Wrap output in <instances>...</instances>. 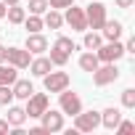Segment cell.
Listing matches in <instances>:
<instances>
[{
    "instance_id": "1",
    "label": "cell",
    "mask_w": 135,
    "mask_h": 135,
    "mask_svg": "<svg viewBox=\"0 0 135 135\" xmlns=\"http://www.w3.org/2000/svg\"><path fill=\"white\" fill-rule=\"evenodd\" d=\"M95 56H98V61L101 64H117L122 56H127L124 53V45L119 42V40H111V42H101L98 48H95Z\"/></svg>"
},
{
    "instance_id": "2",
    "label": "cell",
    "mask_w": 135,
    "mask_h": 135,
    "mask_svg": "<svg viewBox=\"0 0 135 135\" xmlns=\"http://www.w3.org/2000/svg\"><path fill=\"white\" fill-rule=\"evenodd\" d=\"M90 74H93L95 88H106V85H111V82L119 80V69H117V64H98V69L90 72Z\"/></svg>"
},
{
    "instance_id": "3",
    "label": "cell",
    "mask_w": 135,
    "mask_h": 135,
    "mask_svg": "<svg viewBox=\"0 0 135 135\" xmlns=\"http://www.w3.org/2000/svg\"><path fill=\"white\" fill-rule=\"evenodd\" d=\"M58 103H61V111L69 114V117H77V114L82 111V98H80L77 93H72L69 88L58 93Z\"/></svg>"
},
{
    "instance_id": "4",
    "label": "cell",
    "mask_w": 135,
    "mask_h": 135,
    "mask_svg": "<svg viewBox=\"0 0 135 135\" xmlns=\"http://www.w3.org/2000/svg\"><path fill=\"white\" fill-rule=\"evenodd\" d=\"M101 127V111H80L74 117V130L77 132H93Z\"/></svg>"
},
{
    "instance_id": "5",
    "label": "cell",
    "mask_w": 135,
    "mask_h": 135,
    "mask_svg": "<svg viewBox=\"0 0 135 135\" xmlns=\"http://www.w3.org/2000/svg\"><path fill=\"white\" fill-rule=\"evenodd\" d=\"M66 13H64V24H69L74 32H85L88 29V19H85V8H77L74 3L69 6V8H64Z\"/></svg>"
},
{
    "instance_id": "6",
    "label": "cell",
    "mask_w": 135,
    "mask_h": 135,
    "mask_svg": "<svg viewBox=\"0 0 135 135\" xmlns=\"http://www.w3.org/2000/svg\"><path fill=\"white\" fill-rule=\"evenodd\" d=\"M69 74H66V72H48L45 77H42V85H45V90L48 93H61V90H66V88H69Z\"/></svg>"
},
{
    "instance_id": "7",
    "label": "cell",
    "mask_w": 135,
    "mask_h": 135,
    "mask_svg": "<svg viewBox=\"0 0 135 135\" xmlns=\"http://www.w3.org/2000/svg\"><path fill=\"white\" fill-rule=\"evenodd\" d=\"M85 19H88V29H101L103 21H106V6L101 3V0L90 3L85 8Z\"/></svg>"
},
{
    "instance_id": "8",
    "label": "cell",
    "mask_w": 135,
    "mask_h": 135,
    "mask_svg": "<svg viewBox=\"0 0 135 135\" xmlns=\"http://www.w3.org/2000/svg\"><path fill=\"white\" fill-rule=\"evenodd\" d=\"M48 109V95L45 93H32L29 98H27V117L29 119H40V114Z\"/></svg>"
},
{
    "instance_id": "9",
    "label": "cell",
    "mask_w": 135,
    "mask_h": 135,
    "mask_svg": "<svg viewBox=\"0 0 135 135\" xmlns=\"http://www.w3.org/2000/svg\"><path fill=\"white\" fill-rule=\"evenodd\" d=\"M40 119H42V130H48V132H61L64 130V111H53V109H45L42 114H40Z\"/></svg>"
},
{
    "instance_id": "10",
    "label": "cell",
    "mask_w": 135,
    "mask_h": 135,
    "mask_svg": "<svg viewBox=\"0 0 135 135\" xmlns=\"http://www.w3.org/2000/svg\"><path fill=\"white\" fill-rule=\"evenodd\" d=\"M6 61L11 66H16V69H29V61H32V53L27 48H8V56Z\"/></svg>"
},
{
    "instance_id": "11",
    "label": "cell",
    "mask_w": 135,
    "mask_h": 135,
    "mask_svg": "<svg viewBox=\"0 0 135 135\" xmlns=\"http://www.w3.org/2000/svg\"><path fill=\"white\" fill-rule=\"evenodd\" d=\"M24 48H27L29 53L40 56V53H45V50H48V40H45L40 32H32V35H27V42H24Z\"/></svg>"
},
{
    "instance_id": "12",
    "label": "cell",
    "mask_w": 135,
    "mask_h": 135,
    "mask_svg": "<svg viewBox=\"0 0 135 135\" xmlns=\"http://www.w3.org/2000/svg\"><path fill=\"white\" fill-rule=\"evenodd\" d=\"M50 69H53V64H50V58H48V56H37V58H32V61H29V72H32L35 77H45Z\"/></svg>"
},
{
    "instance_id": "13",
    "label": "cell",
    "mask_w": 135,
    "mask_h": 135,
    "mask_svg": "<svg viewBox=\"0 0 135 135\" xmlns=\"http://www.w3.org/2000/svg\"><path fill=\"white\" fill-rule=\"evenodd\" d=\"M101 32H103L101 37H106V40L111 42V40H119V37H122L124 27H122V21H114V19L109 21V19H106V21H103V27H101Z\"/></svg>"
},
{
    "instance_id": "14",
    "label": "cell",
    "mask_w": 135,
    "mask_h": 135,
    "mask_svg": "<svg viewBox=\"0 0 135 135\" xmlns=\"http://www.w3.org/2000/svg\"><path fill=\"white\" fill-rule=\"evenodd\" d=\"M11 90H13V98H19V101H27V98L35 93V85H32L29 80H16V82L11 85Z\"/></svg>"
},
{
    "instance_id": "15",
    "label": "cell",
    "mask_w": 135,
    "mask_h": 135,
    "mask_svg": "<svg viewBox=\"0 0 135 135\" xmlns=\"http://www.w3.org/2000/svg\"><path fill=\"white\" fill-rule=\"evenodd\" d=\"M119 119H122V111L114 109V106H109V109L101 111V124H103L106 130H114V127L119 124Z\"/></svg>"
},
{
    "instance_id": "16",
    "label": "cell",
    "mask_w": 135,
    "mask_h": 135,
    "mask_svg": "<svg viewBox=\"0 0 135 135\" xmlns=\"http://www.w3.org/2000/svg\"><path fill=\"white\" fill-rule=\"evenodd\" d=\"M6 119H8V124H11V127H21V124L27 122V111H24L21 106H13V103H11V106H8V117H6Z\"/></svg>"
},
{
    "instance_id": "17",
    "label": "cell",
    "mask_w": 135,
    "mask_h": 135,
    "mask_svg": "<svg viewBox=\"0 0 135 135\" xmlns=\"http://www.w3.org/2000/svg\"><path fill=\"white\" fill-rule=\"evenodd\" d=\"M42 24H45V27H50V29H61V27H64V13H61V11H56V8H48V11H45Z\"/></svg>"
},
{
    "instance_id": "18",
    "label": "cell",
    "mask_w": 135,
    "mask_h": 135,
    "mask_svg": "<svg viewBox=\"0 0 135 135\" xmlns=\"http://www.w3.org/2000/svg\"><path fill=\"white\" fill-rule=\"evenodd\" d=\"M98 56H95V50H88V53H82L80 56V69L82 72H95L98 69Z\"/></svg>"
},
{
    "instance_id": "19",
    "label": "cell",
    "mask_w": 135,
    "mask_h": 135,
    "mask_svg": "<svg viewBox=\"0 0 135 135\" xmlns=\"http://www.w3.org/2000/svg\"><path fill=\"white\" fill-rule=\"evenodd\" d=\"M16 80H19V69H16V66L0 64V85H13Z\"/></svg>"
},
{
    "instance_id": "20",
    "label": "cell",
    "mask_w": 135,
    "mask_h": 135,
    "mask_svg": "<svg viewBox=\"0 0 135 135\" xmlns=\"http://www.w3.org/2000/svg\"><path fill=\"white\" fill-rule=\"evenodd\" d=\"M6 16H8L11 24H24V19H27V8H21L19 3H16V6H8V8H6Z\"/></svg>"
},
{
    "instance_id": "21",
    "label": "cell",
    "mask_w": 135,
    "mask_h": 135,
    "mask_svg": "<svg viewBox=\"0 0 135 135\" xmlns=\"http://www.w3.org/2000/svg\"><path fill=\"white\" fill-rule=\"evenodd\" d=\"M101 42H103V37H101L95 29H93V32H90V29H85V40H82V45H85L88 50H95Z\"/></svg>"
},
{
    "instance_id": "22",
    "label": "cell",
    "mask_w": 135,
    "mask_h": 135,
    "mask_svg": "<svg viewBox=\"0 0 135 135\" xmlns=\"http://www.w3.org/2000/svg\"><path fill=\"white\" fill-rule=\"evenodd\" d=\"M48 58H50V64H53V66H66V61H69V53H64L61 48H56V45H53Z\"/></svg>"
},
{
    "instance_id": "23",
    "label": "cell",
    "mask_w": 135,
    "mask_h": 135,
    "mask_svg": "<svg viewBox=\"0 0 135 135\" xmlns=\"http://www.w3.org/2000/svg\"><path fill=\"white\" fill-rule=\"evenodd\" d=\"M24 27H27V29H29V35H32V32H42V27H45V24H42V19H40V16L29 13V16L24 19Z\"/></svg>"
},
{
    "instance_id": "24",
    "label": "cell",
    "mask_w": 135,
    "mask_h": 135,
    "mask_svg": "<svg viewBox=\"0 0 135 135\" xmlns=\"http://www.w3.org/2000/svg\"><path fill=\"white\" fill-rule=\"evenodd\" d=\"M56 48H61L64 53H69V56H72V50H77V42H74L72 37H64V35H61V37L56 40Z\"/></svg>"
},
{
    "instance_id": "25",
    "label": "cell",
    "mask_w": 135,
    "mask_h": 135,
    "mask_svg": "<svg viewBox=\"0 0 135 135\" xmlns=\"http://www.w3.org/2000/svg\"><path fill=\"white\" fill-rule=\"evenodd\" d=\"M13 103V90L11 85H0V106H11Z\"/></svg>"
},
{
    "instance_id": "26",
    "label": "cell",
    "mask_w": 135,
    "mask_h": 135,
    "mask_svg": "<svg viewBox=\"0 0 135 135\" xmlns=\"http://www.w3.org/2000/svg\"><path fill=\"white\" fill-rule=\"evenodd\" d=\"M45 11H48V0H29V13L42 16Z\"/></svg>"
},
{
    "instance_id": "27",
    "label": "cell",
    "mask_w": 135,
    "mask_h": 135,
    "mask_svg": "<svg viewBox=\"0 0 135 135\" xmlns=\"http://www.w3.org/2000/svg\"><path fill=\"white\" fill-rule=\"evenodd\" d=\"M122 106H124V109H135V90H132V88L122 90Z\"/></svg>"
},
{
    "instance_id": "28",
    "label": "cell",
    "mask_w": 135,
    "mask_h": 135,
    "mask_svg": "<svg viewBox=\"0 0 135 135\" xmlns=\"http://www.w3.org/2000/svg\"><path fill=\"white\" fill-rule=\"evenodd\" d=\"M114 130H117V132H122V135H130V132L135 130V124H132V122H127V119H119V124H117Z\"/></svg>"
},
{
    "instance_id": "29",
    "label": "cell",
    "mask_w": 135,
    "mask_h": 135,
    "mask_svg": "<svg viewBox=\"0 0 135 135\" xmlns=\"http://www.w3.org/2000/svg\"><path fill=\"white\" fill-rule=\"evenodd\" d=\"M74 3V0H48V8H56V11H61V8H69Z\"/></svg>"
},
{
    "instance_id": "30",
    "label": "cell",
    "mask_w": 135,
    "mask_h": 135,
    "mask_svg": "<svg viewBox=\"0 0 135 135\" xmlns=\"http://www.w3.org/2000/svg\"><path fill=\"white\" fill-rule=\"evenodd\" d=\"M124 53H130V56L135 53V37H130V40L124 42Z\"/></svg>"
},
{
    "instance_id": "31",
    "label": "cell",
    "mask_w": 135,
    "mask_h": 135,
    "mask_svg": "<svg viewBox=\"0 0 135 135\" xmlns=\"http://www.w3.org/2000/svg\"><path fill=\"white\" fill-rule=\"evenodd\" d=\"M114 3H117V6H119V8H130V6H132V3H135V0H114Z\"/></svg>"
},
{
    "instance_id": "32",
    "label": "cell",
    "mask_w": 135,
    "mask_h": 135,
    "mask_svg": "<svg viewBox=\"0 0 135 135\" xmlns=\"http://www.w3.org/2000/svg\"><path fill=\"white\" fill-rule=\"evenodd\" d=\"M6 56H8V48L0 45V64H6Z\"/></svg>"
},
{
    "instance_id": "33",
    "label": "cell",
    "mask_w": 135,
    "mask_h": 135,
    "mask_svg": "<svg viewBox=\"0 0 135 135\" xmlns=\"http://www.w3.org/2000/svg\"><path fill=\"white\" fill-rule=\"evenodd\" d=\"M11 130V124H8V119H0V132H8Z\"/></svg>"
},
{
    "instance_id": "34",
    "label": "cell",
    "mask_w": 135,
    "mask_h": 135,
    "mask_svg": "<svg viewBox=\"0 0 135 135\" xmlns=\"http://www.w3.org/2000/svg\"><path fill=\"white\" fill-rule=\"evenodd\" d=\"M6 8H8V6L3 3V0H0V19H6Z\"/></svg>"
},
{
    "instance_id": "35",
    "label": "cell",
    "mask_w": 135,
    "mask_h": 135,
    "mask_svg": "<svg viewBox=\"0 0 135 135\" xmlns=\"http://www.w3.org/2000/svg\"><path fill=\"white\" fill-rule=\"evenodd\" d=\"M3 3H6V6H16V3H19V0H3Z\"/></svg>"
}]
</instances>
